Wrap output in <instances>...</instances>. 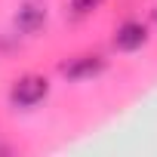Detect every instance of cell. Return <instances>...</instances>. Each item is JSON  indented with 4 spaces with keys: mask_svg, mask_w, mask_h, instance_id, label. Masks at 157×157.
I'll use <instances>...</instances> for the list:
<instances>
[{
    "mask_svg": "<svg viewBox=\"0 0 157 157\" xmlns=\"http://www.w3.org/2000/svg\"><path fill=\"white\" fill-rule=\"evenodd\" d=\"M46 93H49V83L43 80V77H22V80L13 86V102L22 105V108H31V105H37Z\"/></svg>",
    "mask_w": 157,
    "mask_h": 157,
    "instance_id": "6da1fadb",
    "label": "cell"
},
{
    "mask_svg": "<svg viewBox=\"0 0 157 157\" xmlns=\"http://www.w3.org/2000/svg\"><path fill=\"white\" fill-rule=\"evenodd\" d=\"M102 68H105V62H102L99 56H86V59H77V62L65 65L62 74L68 77V80H86V77H96Z\"/></svg>",
    "mask_w": 157,
    "mask_h": 157,
    "instance_id": "7a4b0ae2",
    "label": "cell"
},
{
    "mask_svg": "<svg viewBox=\"0 0 157 157\" xmlns=\"http://www.w3.org/2000/svg\"><path fill=\"white\" fill-rule=\"evenodd\" d=\"M145 37H148V31H145L142 25H136V22H126V25L117 31V37H114V46H117V49H123V52H132V49H139V46L145 43Z\"/></svg>",
    "mask_w": 157,
    "mask_h": 157,
    "instance_id": "3957f363",
    "label": "cell"
},
{
    "mask_svg": "<svg viewBox=\"0 0 157 157\" xmlns=\"http://www.w3.org/2000/svg\"><path fill=\"white\" fill-rule=\"evenodd\" d=\"M102 3V0H74V10L77 13H90V10H96Z\"/></svg>",
    "mask_w": 157,
    "mask_h": 157,
    "instance_id": "5b68a950",
    "label": "cell"
},
{
    "mask_svg": "<svg viewBox=\"0 0 157 157\" xmlns=\"http://www.w3.org/2000/svg\"><path fill=\"white\" fill-rule=\"evenodd\" d=\"M43 19H46V16H43V10H40V6H34V3H28V6L19 13V19H16V22H19V28H22V31L34 34V31H40V28H43Z\"/></svg>",
    "mask_w": 157,
    "mask_h": 157,
    "instance_id": "277c9868",
    "label": "cell"
}]
</instances>
